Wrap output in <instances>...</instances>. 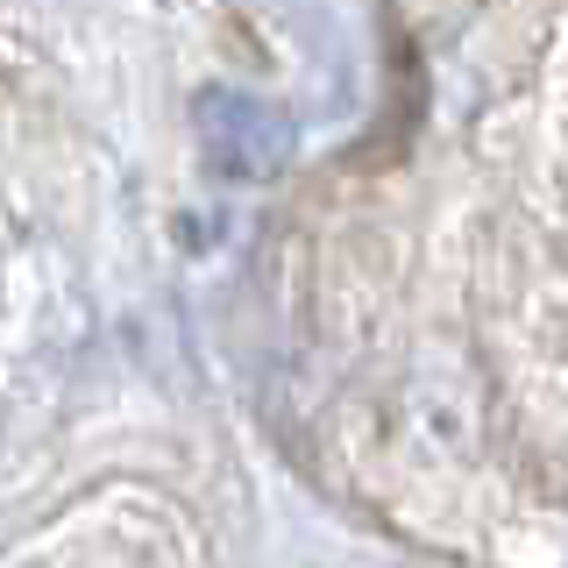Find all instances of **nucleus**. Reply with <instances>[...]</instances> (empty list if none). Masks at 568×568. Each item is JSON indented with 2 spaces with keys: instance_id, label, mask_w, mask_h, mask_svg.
I'll return each instance as SVG.
<instances>
[{
  "instance_id": "f257e3e1",
  "label": "nucleus",
  "mask_w": 568,
  "mask_h": 568,
  "mask_svg": "<svg viewBox=\"0 0 568 568\" xmlns=\"http://www.w3.org/2000/svg\"><path fill=\"white\" fill-rule=\"evenodd\" d=\"M192 135H200L206 171L227 185H271L292 164V114L242 85H206L192 100Z\"/></svg>"
}]
</instances>
